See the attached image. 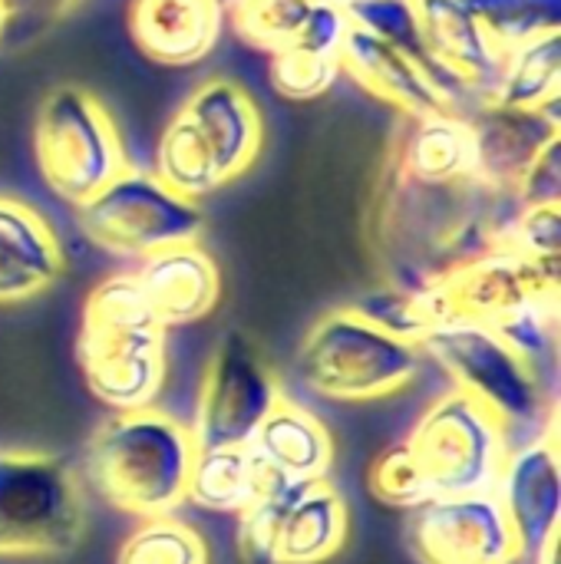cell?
Here are the masks:
<instances>
[{"instance_id":"6da1fadb","label":"cell","mask_w":561,"mask_h":564,"mask_svg":"<svg viewBox=\"0 0 561 564\" xmlns=\"http://www.w3.org/2000/svg\"><path fill=\"white\" fill-rule=\"evenodd\" d=\"M516 212V195L479 178L417 182L387 165L377 198V254L387 264V284L430 288L443 281L499 248Z\"/></svg>"},{"instance_id":"7a4b0ae2","label":"cell","mask_w":561,"mask_h":564,"mask_svg":"<svg viewBox=\"0 0 561 564\" xmlns=\"http://www.w3.org/2000/svg\"><path fill=\"white\" fill-rule=\"evenodd\" d=\"M195 453L192 430L175 416L155 406L119 410L86 446V479L106 506L126 516H172L185 502Z\"/></svg>"},{"instance_id":"3957f363","label":"cell","mask_w":561,"mask_h":564,"mask_svg":"<svg viewBox=\"0 0 561 564\" xmlns=\"http://www.w3.org/2000/svg\"><path fill=\"white\" fill-rule=\"evenodd\" d=\"M433 288L443 317H463L496 330L536 367L549 357L559 324V264H539L499 245Z\"/></svg>"},{"instance_id":"277c9868","label":"cell","mask_w":561,"mask_h":564,"mask_svg":"<svg viewBox=\"0 0 561 564\" xmlns=\"http://www.w3.org/2000/svg\"><path fill=\"white\" fill-rule=\"evenodd\" d=\"M423 347L357 307L327 311L301 340L298 377L321 397L374 403L407 390L423 370Z\"/></svg>"},{"instance_id":"5b68a950","label":"cell","mask_w":561,"mask_h":564,"mask_svg":"<svg viewBox=\"0 0 561 564\" xmlns=\"http://www.w3.org/2000/svg\"><path fill=\"white\" fill-rule=\"evenodd\" d=\"M509 436L513 430L489 406L453 387L430 403L403 443L423 473L430 499H443L496 492L513 449Z\"/></svg>"},{"instance_id":"8992f818","label":"cell","mask_w":561,"mask_h":564,"mask_svg":"<svg viewBox=\"0 0 561 564\" xmlns=\"http://www.w3.org/2000/svg\"><path fill=\"white\" fill-rule=\"evenodd\" d=\"M33 152L50 192L76 208L129 165L112 116L79 86H56L43 96Z\"/></svg>"},{"instance_id":"52a82bcc","label":"cell","mask_w":561,"mask_h":564,"mask_svg":"<svg viewBox=\"0 0 561 564\" xmlns=\"http://www.w3.org/2000/svg\"><path fill=\"white\" fill-rule=\"evenodd\" d=\"M417 344L453 377L456 390L489 406L509 430L542 426L549 416L552 406L546 400L539 367L496 330L476 321L446 317L433 324Z\"/></svg>"},{"instance_id":"ba28073f","label":"cell","mask_w":561,"mask_h":564,"mask_svg":"<svg viewBox=\"0 0 561 564\" xmlns=\"http://www.w3.org/2000/svg\"><path fill=\"white\" fill-rule=\"evenodd\" d=\"M83 529V489L60 456L0 453V555H66Z\"/></svg>"},{"instance_id":"9c48e42d","label":"cell","mask_w":561,"mask_h":564,"mask_svg":"<svg viewBox=\"0 0 561 564\" xmlns=\"http://www.w3.org/2000/svg\"><path fill=\"white\" fill-rule=\"evenodd\" d=\"M79 228L93 245L142 261L162 248L198 241L205 215L198 202L169 188L155 172L126 165L79 205Z\"/></svg>"},{"instance_id":"30bf717a","label":"cell","mask_w":561,"mask_h":564,"mask_svg":"<svg viewBox=\"0 0 561 564\" xmlns=\"http://www.w3.org/2000/svg\"><path fill=\"white\" fill-rule=\"evenodd\" d=\"M281 397V383L261 350L238 330L225 334L198 383L195 423L188 426L195 446H248Z\"/></svg>"},{"instance_id":"8fae6325","label":"cell","mask_w":561,"mask_h":564,"mask_svg":"<svg viewBox=\"0 0 561 564\" xmlns=\"http://www.w3.org/2000/svg\"><path fill=\"white\" fill-rule=\"evenodd\" d=\"M407 549L420 564H519L526 555L496 492L443 496L410 509Z\"/></svg>"},{"instance_id":"7c38bea8","label":"cell","mask_w":561,"mask_h":564,"mask_svg":"<svg viewBox=\"0 0 561 564\" xmlns=\"http://www.w3.org/2000/svg\"><path fill=\"white\" fill-rule=\"evenodd\" d=\"M165 334L159 324H83L76 357L89 393L112 413L155 406L169 370Z\"/></svg>"},{"instance_id":"4fadbf2b","label":"cell","mask_w":561,"mask_h":564,"mask_svg":"<svg viewBox=\"0 0 561 564\" xmlns=\"http://www.w3.org/2000/svg\"><path fill=\"white\" fill-rule=\"evenodd\" d=\"M476 139V175L496 192L516 195L532 159L561 135V99L542 109H516L479 99L466 112Z\"/></svg>"},{"instance_id":"5bb4252c","label":"cell","mask_w":561,"mask_h":564,"mask_svg":"<svg viewBox=\"0 0 561 564\" xmlns=\"http://www.w3.org/2000/svg\"><path fill=\"white\" fill-rule=\"evenodd\" d=\"M496 496L526 552H542L552 539H559L561 463L555 423L532 443L509 449Z\"/></svg>"},{"instance_id":"9a60e30c","label":"cell","mask_w":561,"mask_h":564,"mask_svg":"<svg viewBox=\"0 0 561 564\" xmlns=\"http://www.w3.org/2000/svg\"><path fill=\"white\" fill-rule=\"evenodd\" d=\"M261 469L265 489H288L327 479L334 463V440L327 426L301 403L281 397L268 420L245 446Z\"/></svg>"},{"instance_id":"2e32d148","label":"cell","mask_w":561,"mask_h":564,"mask_svg":"<svg viewBox=\"0 0 561 564\" xmlns=\"http://www.w3.org/2000/svg\"><path fill=\"white\" fill-rule=\"evenodd\" d=\"M132 274L165 330L208 317L222 297L218 264L198 241L162 248L142 258Z\"/></svg>"},{"instance_id":"e0dca14e","label":"cell","mask_w":561,"mask_h":564,"mask_svg":"<svg viewBox=\"0 0 561 564\" xmlns=\"http://www.w3.org/2000/svg\"><path fill=\"white\" fill-rule=\"evenodd\" d=\"M225 10L215 0H129V36L162 66H192L212 53Z\"/></svg>"},{"instance_id":"ac0fdd59","label":"cell","mask_w":561,"mask_h":564,"mask_svg":"<svg viewBox=\"0 0 561 564\" xmlns=\"http://www.w3.org/2000/svg\"><path fill=\"white\" fill-rule=\"evenodd\" d=\"M66 268L53 225L26 202L0 195V304H20L60 281Z\"/></svg>"},{"instance_id":"d6986e66","label":"cell","mask_w":561,"mask_h":564,"mask_svg":"<svg viewBox=\"0 0 561 564\" xmlns=\"http://www.w3.org/2000/svg\"><path fill=\"white\" fill-rule=\"evenodd\" d=\"M341 73H347L357 86H364L377 99L397 106L407 119L430 116V112H450L443 106L436 83L417 59H410L387 40L374 36L370 30L357 26L354 20H350L347 40L341 50Z\"/></svg>"},{"instance_id":"ffe728a7","label":"cell","mask_w":561,"mask_h":564,"mask_svg":"<svg viewBox=\"0 0 561 564\" xmlns=\"http://www.w3.org/2000/svg\"><path fill=\"white\" fill-rule=\"evenodd\" d=\"M182 112L188 116V122L202 132V139L208 142L222 175L231 182L241 172H248V165L258 159L261 149V112L255 106V99L225 76H212L205 79L182 106Z\"/></svg>"},{"instance_id":"44dd1931","label":"cell","mask_w":561,"mask_h":564,"mask_svg":"<svg viewBox=\"0 0 561 564\" xmlns=\"http://www.w3.org/2000/svg\"><path fill=\"white\" fill-rule=\"evenodd\" d=\"M417 13L433 56L476 96L489 99L499 83L506 53L493 43L473 10L463 0H417Z\"/></svg>"},{"instance_id":"7402d4cb","label":"cell","mask_w":561,"mask_h":564,"mask_svg":"<svg viewBox=\"0 0 561 564\" xmlns=\"http://www.w3.org/2000/svg\"><path fill=\"white\" fill-rule=\"evenodd\" d=\"M390 165L417 182H466L476 175L473 126L460 112L413 116L397 135Z\"/></svg>"},{"instance_id":"603a6c76","label":"cell","mask_w":561,"mask_h":564,"mask_svg":"<svg viewBox=\"0 0 561 564\" xmlns=\"http://www.w3.org/2000/svg\"><path fill=\"white\" fill-rule=\"evenodd\" d=\"M350 532L347 502L327 482H304L291 492L274 539V564H324L331 562Z\"/></svg>"},{"instance_id":"cb8c5ba5","label":"cell","mask_w":561,"mask_h":564,"mask_svg":"<svg viewBox=\"0 0 561 564\" xmlns=\"http://www.w3.org/2000/svg\"><path fill=\"white\" fill-rule=\"evenodd\" d=\"M347 13H350V20L357 26L370 30L374 36L387 40L400 53H407L410 59H417L430 73V79L436 83V89L443 96V106L450 112L466 116L483 99L456 73H450L433 56V50L427 43V33H423V23H420V13H417V0H350L347 3Z\"/></svg>"},{"instance_id":"d4e9b609","label":"cell","mask_w":561,"mask_h":564,"mask_svg":"<svg viewBox=\"0 0 561 564\" xmlns=\"http://www.w3.org/2000/svg\"><path fill=\"white\" fill-rule=\"evenodd\" d=\"M261 492H265L261 469L255 466L245 446L195 453L185 502H195L198 509L218 516H241Z\"/></svg>"},{"instance_id":"484cf974","label":"cell","mask_w":561,"mask_h":564,"mask_svg":"<svg viewBox=\"0 0 561 564\" xmlns=\"http://www.w3.org/2000/svg\"><path fill=\"white\" fill-rule=\"evenodd\" d=\"M493 102L516 109H542L561 99V30L529 40L506 53Z\"/></svg>"},{"instance_id":"4316f807","label":"cell","mask_w":561,"mask_h":564,"mask_svg":"<svg viewBox=\"0 0 561 564\" xmlns=\"http://www.w3.org/2000/svg\"><path fill=\"white\" fill-rule=\"evenodd\" d=\"M155 175L169 188H175L179 195H185L192 202H202L205 195H212L222 185H228V178L222 175L208 142L202 139V132L188 122V116L182 109L175 112V119L159 135Z\"/></svg>"},{"instance_id":"83f0119b","label":"cell","mask_w":561,"mask_h":564,"mask_svg":"<svg viewBox=\"0 0 561 564\" xmlns=\"http://www.w3.org/2000/svg\"><path fill=\"white\" fill-rule=\"evenodd\" d=\"M308 0H235L225 10L238 40L268 56L298 40L308 23Z\"/></svg>"},{"instance_id":"f1b7e54d","label":"cell","mask_w":561,"mask_h":564,"mask_svg":"<svg viewBox=\"0 0 561 564\" xmlns=\"http://www.w3.org/2000/svg\"><path fill=\"white\" fill-rule=\"evenodd\" d=\"M493 43L509 53L529 40L561 30V0H463Z\"/></svg>"},{"instance_id":"f546056e","label":"cell","mask_w":561,"mask_h":564,"mask_svg":"<svg viewBox=\"0 0 561 564\" xmlns=\"http://www.w3.org/2000/svg\"><path fill=\"white\" fill-rule=\"evenodd\" d=\"M116 564H208V545L175 516H152L122 542Z\"/></svg>"},{"instance_id":"4dcf8cb0","label":"cell","mask_w":561,"mask_h":564,"mask_svg":"<svg viewBox=\"0 0 561 564\" xmlns=\"http://www.w3.org/2000/svg\"><path fill=\"white\" fill-rule=\"evenodd\" d=\"M341 76V53L294 40L291 46L271 53V86L294 102L324 96Z\"/></svg>"},{"instance_id":"1f68e13d","label":"cell","mask_w":561,"mask_h":564,"mask_svg":"<svg viewBox=\"0 0 561 564\" xmlns=\"http://www.w3.org/2000/svg\"><path fill=\"white\" fill-rule=\"evenodd\" d=\"M370 492L380 502H387L393 509H403V512L430 502V489H427L423 473H420L417 459L410 456L407 443H393L374 459V466H370Z\"/></svg>"},{"instance_id":"d6a6232c","label":"cell","mask_w":561,"mask_h":564,"mask_svg":"<svg viewBox=\"0 0 561 564\" xmlns=\"http://www.w3.org/2000/svg\"><path fill=\"white\" fill-rule=\"evenodd\" d=\"M503 245L539 264H561V205H519Z\"/></svg>"},{"instance_id":"836d02e7","label":"cell","mask_w":561,"mask_h":564,"mask_svg":"<svg viewBox=\"0 0 561 564\" xmlns=\"http://www.w3.org/2000/svg\"><path fill=\"white\" fill-rule=\"evenodd\" d=\"M304 486V482H301ZM298 486L288 489H265L241 516H238V549L248 564H274V539L281 512Z\"/></svg>"},{"instance_id":"e575fe53","label":"cell","mask_w":561,"mask_h":564,"mask_svg":"<svg viewBox=\"0 0 561 564\" xmlns=\"http://www.w3.org/2000/svg\"><path fill=\"white\" fill-rule=\"evenodd\" d=\"M519 205H561V135L552 139L516 185Z\"/></svg>"},{"instance_id":"d590c367","label":"cell","mask_w":561,"mask_h":564,"mask_svg":"<svg viewBox=\"0 0 561 564\" xmlns=\"http://www.w3.org/2000/svg\"><path fill=\"white\" fill-rule=\"evenodd\" d=\"M10 10V23L13 20H36V23H50L60 13H66L73 3L79 0H3Z\"/></svg>"},{"instance_id":"8d00e7d4","label":"cell","mask_w":561,"mask_h":564,"mask_svg":"<svg viewBox=\"0 0 561 564\" xmlns=\"http://www.w3.org/2000/svg\"><path fill=\"white\" fill-rule=\"evenodd\" d=\"M7 26H10V10H7V3L0 0V36L7 33Z\"/></svg>"},{"instance_id":"74e56055","label":"cell","mask_w":561,"mask_h":564,"mask_svg":"<svg viewBox=\"0 0 561 564\" xmlns=\"http://www.w3.org/2000/svg\"><path fill=\"white\" fill-rule=\"evenodd\" d=\"M308 3H341V7H347L350 0H308Z\"/></svg>"},{"instance_id":"f35d334b","label":"cell","mask_w":561,"mask_h":564,"mask_svg":"<svg viewBox=\"0 0 561 564\" xmlns=\"http://www.w3.org/2000/svg\"><path fill=\"white\" fill-rule=\"evenodd\" d=\"M215 3H218V7H222V10H228V7H231V3H235V0H215Z\"/></svg>"}]
</instances>
